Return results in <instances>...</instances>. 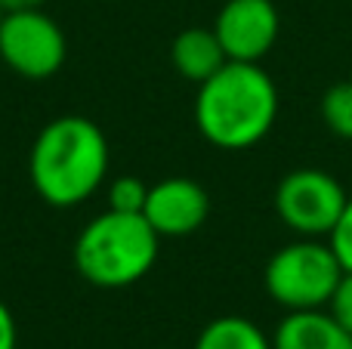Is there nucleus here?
I'll return each instance as SVG.
<instances>
[{
	"mask_svg": "<svg viewBox=\"0 0 352 349\" xmlns=\"http://www.w3.org/2000/svg\"><path fill=\"white\" fill-rule=\"evenodd\" d=\"M278 87L260 62H226L217 74L198 84L195 127L223 152L254 148L278 121Z\"/></svg>",
	"mask_w": 352,
	"mask_h": 349,
	"instance_id": "nucleus-1",
	"label": "nucleus"
},
{
	"mask_svg": "<svg viewBox=\"0 0 352 349\" xmlns=\"http://www.w3.org/2000/svg\"><path fill=\"white\" fill-rule=\"evenodd\" d=\"M109 139L80 115H62L37 133L28 155L34 192L50 207H78L90 201L109 177Z\"/></svg>",
	"mask_w": 352,
	"mask_h": 349,
	"instance_id": "nucleus-2",
	"label": "nucleus"
},
{
	"mask_svg": "<svg viewBox=\"0 0 352 349\" xmlns=\"http://www.w3.org/2000/svg\"><path fill=\"white\" fill-rule=\"evenodd\" d=\"M161 251V235L142 214L105 210L80 229L74 241V266L96 288H130L152 272Z\"/></svg>",
	"mask_w": 352,
	"mask_h": 349,
	"instance_id": "nucleus-3",
	"label": "nucleus"
},
{
	"mask_svg": "<svg viewBox=\"0 0 352 349\" xmlns=\"http://www.w3.org/2000/svg\"><path fill=\"white\" fill-rule=\"evenodd\" d=\"M343 275L328 238H294L269 257L263 284L275 306L285 313L328 309L331 294Z\"/></svg>",
	"mask_w": 352,
	"mask_h": 349,
	"instance_id": "nucleus-4",
	"label": "nucleus"
},
{
	"mask_svg": "<svg viewBox=\"0 0 352 349\" xmlns=\"http://www.w3.org/2000/svg\"><path fill=\"white\" fill-rule=\"evenodd\" d=\"M349 192L331 170L297 167L275 185V214L297 238H328L337 226Z\"/></svg>",
	"mask_w": 352,
	"mask_h": 349,
	"instance_id": "nucleus-5",
	"label": "nucleus"
},
{
	"mask_svg": "<svg viewBox=\"0 0 352 349\" xmlns=\"http://www.w3.org/2000/svg\"><path fill=\"white\" fill-rule=\"evenodd\" d=\"M68 41L53 16L43 10L3 12L0 19V59L25 80H47L65 65Z\"/></svg>",
	"mask_w": 352,
	"mask_h": 349,
	"instance_id": "nucleus-6",
	"label": "nucleus"
},
{
	"mask_svg": "<svg viewBox=\"0 0 352 349\" xmlns=\"http://www.w3.org/2000/svg\"><path fill=\"white\" fill-rule=\"evenodd\" d=\"M226 59L263 62L281 34V16L272 0H226L213 19Z\"/></svg>",
	"mask_w": 352,
	"mask_h": 349,
	"instance_id": "nucleus-7",
	"label": "nucleus"
},
{
	"mask_svg": "<svg viewBox=\"0 0 352 349\" xmlns=\"http://www.w3.org/2000/svg\"><path fill=\"white\" fill-rule=\"evenodd\" d=\"M142 216L161 238H186L198 232L210 216V198L204 185L188 177H167L148 185Z\"/></svg>",
	"mask_w": 352,
	"mask_h": 349,
	"instance_id": "nucleus-8",
	"label": "nucleus"
},
{
	"mask_svg": "<svg viewBox=\"0 0 352 349\" xmlns=\"http://www.w3.org/2000/svg\"><path fill=\"white\" fill-rule=\"evenodd\" d=\"M272 349H352V334L328 309L287 313L272 334Z\"/></svg>",
	"mask_w": 352,
	"mask_h": 349,
	"instance_id": "nucleus-9",
	"label": "nucleus"
},
{
	"mask_svg": "<svg viewBox=\"0 0 352 349\" xmlns=\"http://www.w3.org/2000/svg\"><path fill=\"white\" fill-rule=\"evenodd\" d=\"M170 62L173 68L192 84H204L210 74H217L226 65V53L213 28H186L173 37L170 43Z\"/></svg>",
	"mask_w": 352,
	"mask_h": 349,
	"instance_id": "nucleus-10",
	"label": "nucleus"
},
{
	"mask_svg": "<svg viewBox=\"0 0 352 349\" xmlns=\"http://www.w3.org/2000/svg\"><path fill=\"white\" fill-rule=\"evenodd\" d=\"M195 349H272V337L244 315H219L201 328Z\"/></svg>",
	"mask_w": 352,
	"mask_h": 349,
	"instance_id": "nucleus-11",
	"label": "nucleus"
},
{
	"mask_svg": "<svg viewBox=\"0 0 352 349\" xmlns=\"http://www.w3.org/2000/svg\"><path fill=\"white\" fill-rule=\"evenodd\" d=\"M322 121L337 139L352 142V80H340V84L328 87L318 102Z\"/></svg>",
	"mask_w": 352,
	"mask_h": 349,
	"instance_id": "nucleus-12",
	"label": "nucleus"
},
{
	"mask_svg": "<svg viewBox=\"0 0 352 349\" xmlns=\"http://www.w3.org/2000/svg\"><path fill=\"white\" fill-rule=\"evenodd\" d=\"M146 195H148V185L142 183L140 177H118L111 179L109 185V207L111 210H121V214H142L146 207Z\"/></svg>",
	"mask_w": 352,
	"mask_h": 349,
	"instance_id": "nucleus-13",
	"label": "nucleus"
},
{
	"mask_svg": "<svg viewBox=\"0 0 352 349\" xmlns=\"http://www.w3.org/2000/svg\"><path fill=\"white\" fill-rule=\"evenodd\" d=\"M328 245H331V251L337 254V260H340L343 272H352V195L346 198V207H343L337 226L331 229Z\"/></svg>",
	"mask_w": 352,
	"mask_h": 349,
	"instance_id": "nucleus-14",
	"label": "nucleus"
},
{
	"mask_svg": "<svg viewBox=\"0 0 352 349\" xmlns=\"http://www.w3.org/2000/svg\"><path fill=\"white\" fill-rule=\"evenodd\" d=\"M328 313L337 319V325H343L352 334V272H343L340 275L334 294H331Z\"/></svg>",
	"mask_w": 352,
	"mask_h": 349,
	"instance_id": "nucleus-15",
	"label": "nucleus"
},
{
	"mask_svg": "<svg viewBox=\"0 0 352 349\" xmlns=\"http://www.w3.org/2000/svg\"><path fill=\"white\" fill-rule=\"evenodd\" d=\"M19 346V328L12 319L10 306L0 300V349H16Z\"/></svg>",
	"mask_w": 352,
	"mask_h": 349,
	"instance_id": "nucleus-16",
	"label": "nucleus"
},
{
	"mask_svg": "<svg viewBox=\"0 0 352 349\" xmlns=\"http://www.w3.org/2000/svg\"><path fill=\"white\" fill-rule=\"evenodd\" d=\"M47 0H0L3 12H22V10H41Z\"/></svg>",
	"mask_w": 352,
	"mask_h": 349,
	"instance_id": "nucleus-17",
	"label": "nucleus"
},
{
	"mask_svg": "<svg viewBox=\"0 0 352 349\" xmlns=\"http://www.w3.org/2000/svg\"><path fill=\"white\" fill-rule=\"evenodd\" d=\"M0 19H3V6H0Z\"/></svg>",
	"mask_w": 352,
	"mask_h": 349,
	"instance_id": "nucleus-18",
	"label": "nucleus"
}]
</instances>
